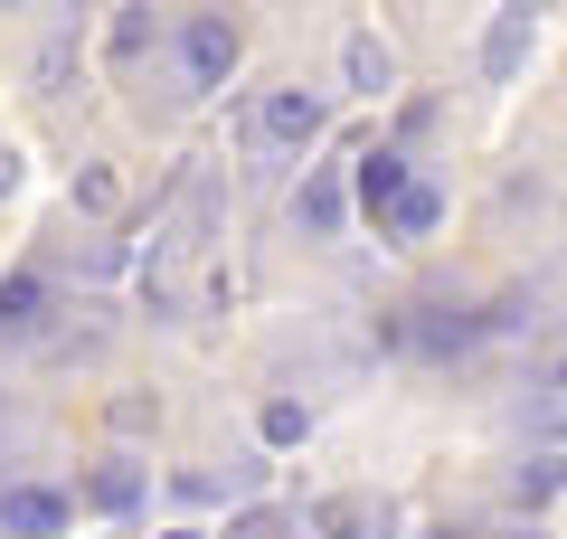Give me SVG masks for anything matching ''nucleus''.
<instances>
[{
  "label": "nucleus",
  "mask_w": 567,
  "mask_h": 539,
  "mask_svg": "<svg viewBox=\"0 0 567 539\" xmlns=\"http://www.w3.org/2000/svg\"><path fill=\"white\" fill-rule=\"evenodd\" d=\"M181 58H189V77H199V85H227V77H237V29H227V20H189Z\"/></svg>",
  "instance_id": "1"
},
{
  "label": "nucleus",
  "mask_w": 567,
  "mask_h": 539,
  "mask_svg": "<svg viewBox=\"0 0 567 539\" xmlns=\"http://www.w3.org/2000/svg\"><path fill=\"white\" fill-rule=\"evenodd\" d=\"M511 10H520V20H529V0H511Z\"/></svg>",
  "instance_id": "11"
},
{
  "label": "nucleus",
  "mask_w": 567,
  "mask_h": 539,
  "mask_svg": "<svg viewBox=\"0 0 567 539\" xmlns=\"http://www.w3.org/2000/svg\"><path fill=\"white\" fill-rule=\"evenodd\" d=\"M520 48H529V20H520V10H511V20L492 29V48H483V67H492V77H511V67H520Z\"/></svg>",
  "instance_id": "5"
},
{
  "label": "nucleus",
  "mask_w": 567,
  "mask_h": 539,
  "mask_svg": "<svg viewBox=\"0 0 567 539\" xmlns=\"http://www.w3.org/2000/svg\"><path fill=\"white\" fill-rule=\"evenodd\" d=\"M322 530H341V539H388V511H360V501H331V511H322Z\"/></svg>",
  "instance_id": "6"
},
{
  "label": "nucleus",
  "mask_w": 567,
  "mask_h": 539,
  "mask_svg": "<svg viewBox=\"0 0 567 539\" xmlns=\"http://www.w3.org/2000/svg\"><path fill=\"white\" fill-rule=\"evenodd\" d=\"M265 133H275V142H312V133H322V104H312V95H265Z\"/></svg>",
  "instance_id": "4"
},
{
  "label": "nucleus",
  "mask_w": 567,
  "mask_h": 539,
  "mask_svg": "<svg viewBox=\"0 0 567 539\" xmlns=\"http://www.w3.org/2000/svg\"><path fill=\"white\" fill-rule=\"evenodd\" d=\"M171 539H189V530H171Z\"/></svg>",
  "instance_id": "13"
},
{
  "label": "nucleus",
  "mask_w": 567,
  "mask_h": 539,
  "mask_svg": "<svg viewBox=\"0 0 567 539\" xmlns=\"http://www.w3.org/2000/svg\"><path fill=\"white\" fill-rule=\"evenodd\" d=\"M350 77H360L369 95H379V85L398 77V67H388V48H379V39H350Z\"/></svg>",
  "instance_id": "8"
},
{
  "label": "nucleus",
  "mask_w": 567,
  "mask_h": 539,
  "mask_svg": "<svg viewBox=\"0 0 567 539\" xmlns=\"http://www.w3.org/2000/svg\"><path fill=\"white\" fill-rule=\"evenodd\" d=\"M406 200V161L398 152H360V209L379 218V209H398Z\"/></svg>",
  "instance_id": "3"
},
{
  "label": "nucleus",
  "mask_w": 567,
  "mask_h": 539,
  "mask_svg": "<svg viewBox=\"0 0 567 539\" xmlns=\"http://www.w3.org/2000/svg\"><path fill=\"white\" fill-rule=\"evenodd\" d=\"M0 322H39V275H10V284H0Z\"/></svg>",
  "instance_id": "10"
},
{
  "label": "nucleus",
  "mask_w": 567,
  "mask_h": 539,
  "mask_svg": "<svg viewBox=\"0 0 567 539\" xmlns=\"http://www.w3.org/2000/svg\"><path fill=\"white\" fill-rule=\"evenodd\" d=\"M388 218H398V237H425V227L445 218V209H435V190H406V200L388 209Z\"/></svg>",
  "instance_id": "7"
},
{
  "label": "nucleus",
  "mask_w": 567,
  "mask_h": 539,
  "mask_svg": "<svg viewBox=\"0 0 567 539\" xmlns=\"http://www.w3.org/2000/svg\"><path fill=\"white\" fill-rule=\"evenodd\" d=\"M303 227H341V180H312V190H303Z\"/></svg>",
  "instance_id": "9"
},
{
  "label": "nucleus",
  "mask_w": 567,
  "mask_h": 539,
  "mask_svg": "<svg viewBox=\"0 0 567 539\" xmlns=\"http://www.w3.org/2000/svg\"><path fill=\"white\" fill-rule=\"evenodd\" d=\"M558 388H567V359H558Z\"/></svg>",
  "instance_id": "12"
},
{
  "label": "nucleus",
  "mask_w": 567,
  "mask_h": 539,
  "mask_svg": "<svg viewBox=\"0 0 567 539\" xmlns=\"http://www.w3.org/2000/svg\"><path fill=\"white\" fill-rule=\"evenodd\" d=\"M0 530H10V539H58L66 530V501L58 492H0Z\"/></svg>",
  "instance_id": "2"
}]
</instances>
